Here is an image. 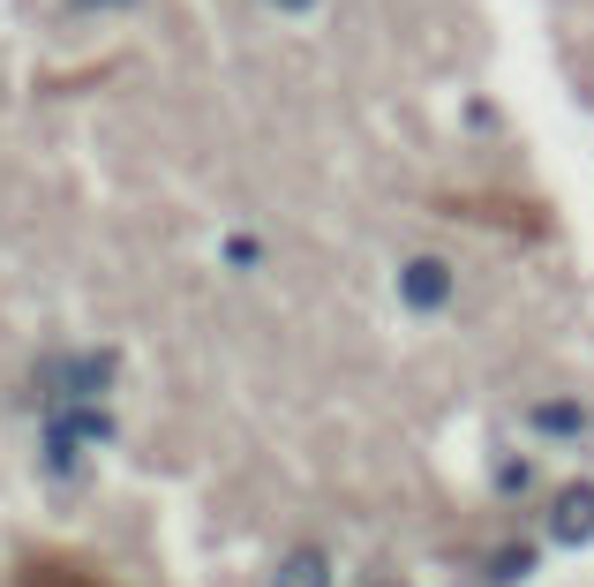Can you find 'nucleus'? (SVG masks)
Returning <instances> with one entry per match:
<instances>
[{
    "label": "nucleus",
    "instance_id": "2",
    "mask_svg": "<svg viewBox=\"0 0 594 587\" xmlns=\"http://www.w3.org/2000/svg\"><path fill=\"white\" fill-rule=\"evenodd\" d=\"M587 527H594V498L572 490V498L557 504V535H564V543H587Z\"/></svg>",
    "mask_w": 594,
    "mask_h": 587
},
{
    "label": "nucleus",
    "instance_id": "1",
    "mask_svg": "<svg viewBox=\"0 0 594 587\" xmlns=\"http://www.w3.org/2000/svg\"><path fill=\"white\" fill-rule=\"evenodd\" d=\"M279 587H332V565H324V549H294V557L279 565Z\"/></svg>",
    "mask_w": 594,
    "mask_h": 587
},
{
    "label": "nucleus",
    "instance_id": "3",
    "mask_svg": "<svg viewBox=\"0 0 594 587\" xmlns=\"http://www.w3.org/2000/svg\"><path fill=\"white\" fill-rule=\"evenodd\" d=\"M23 587H98L84 573H61V565H39V573H23Z\"/></svg>",
    "mask_w": 594,
    "mask_h": 587
}]
</instances>
